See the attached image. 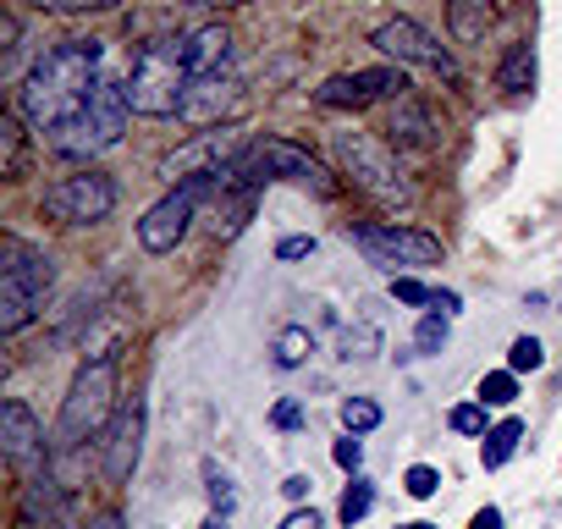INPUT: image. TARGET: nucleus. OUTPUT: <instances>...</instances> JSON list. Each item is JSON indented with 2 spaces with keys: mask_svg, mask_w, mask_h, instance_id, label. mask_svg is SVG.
Wrapping results in <instances>:
<instances>
[{
  "mask_svg": "<svg viewBox=\"0 0 562 529\" xmlns=\"http://www.w3.org/2000/svg\"><path fill=\"white\" fill-rule=\"evenodd\" d=\"M397 529H436V524H425V518H414V524H397Z\"/></svg>",
  "mask_w": 562,
  "mask_h": 529,
  "instance_id": "nucleus-44",
  "label": "nucleus"
},
{
  "mask_svg": "<svg viewBox=\"0 0 562 529\" xmlns=\"http://www.w3.org/2000/svg\"><path fill=\"white\" fill-rule=\"evenodd\" d=\"M496 18H502V0H447V29L458 45H480Z\"/></svg>",
  "mask_w": 562,
  "mask_h": 529,
  "instance_id": "nucleus-19",
  "label": "nucleus"
},
{
  "mask_svg": "<svg viewBox=\"0 0 562 529\" xmlns=\"http://www.w3.org/2000/svg\"><path fill=\"white\" fill-rule=\"evenodd\" d=\"M56 293V259L23 237H0V331H29Z\"/></svg>",
  "mask_w": 562,
  "mask_h": 529,
  "instance_id": "nucleus-3",
  "label": "nucleus"
},
{
  "mask_svg": "<svg viewBox=\"0 0 562 529\" xmlns=\"http://www.w3.org/2000/svg\"><path fill=\"white\" fill-rule=\"evenodd\" d=\"M540 364H546V348H540L535 337H518V342L507 348V370H513V375H524V370H540Z\"/></svg>",
  "mask_w": 562,
  "mask_h": 529,
  "instance_id": "nucleus-30",
  "label": "nucleus"
},
{
  "mask_svg": "<svg viewBox=\"0 0 562 529\" xmlns=\"http://www.w3.org/2000/svg\"><path fill=\"white\" fill-rule=\"evenodd\" d=\"M392 299H397V304H430L436 293H430L425 282H414V277H392Z\"/></svg>",
  "mask_w": 562,
  "mask_h": 529,
  "instance_id": "nucleus-34",
  "label": "nucleus"
},
{
  "mask_svg": "<svg viewBox=\"0 0 562 529\" xmlns=\"http://www.w3.org/2000/svg\"><path fill=\"white\" fill-rule=\"evenodd\" d=\"M188 83H193V67L182 56V34L149 40V45H138V56L127 67V105H133V116H149V122L182 116Z\"/></svg>",
  "mask_w": 562,
  "mask_h": 529,
  "instance_id": "nucleus-4",
  "label": "nucleus"
},
{
  "mask_svg": "<svg viewBox=\"0 0 562 529\" xmlns=\"http://www.w3.org/2000/svg\"><path fill=\"white\" fill-rule=\"evenodd\" d=\"M381 353V326H370V320H353L348 331H342V342H337V359L342 364H364V359H375Z\"/></svg>",
  "mask_w": 562,
  "mask_h": 529,
  "instance_id": "nucleus-22",
  "label": "nucleus"
},
{
  "mask_svg": "<svg viewBox=\"0 0 562 529\" xmlns=\"http://www.w3.org/2000/svg\"><path fill=\"white\" fill-rule=\"evenodd\" d=\"M83 529H122V513H100V518H89Z\"/></svg>",
  "mask_w": 562,
  "mask_h": 529,
  "instance_id": "nucleus-41",
  "label": "nucleus"
},
{
  "mask_svg": "<svg viewBox=\"0 0 562 529\" xmlns=\"http://www.w3.org/2000/svg\"><path fill=\"white\" fill-rule=\"evenodd\" d=\"M518 441H524V419H502V425H491V430L480 436V463H485V469H502V463L518 452Z\"/></svg>",
  "mask_w": 562,
  "mask_h": 529,
  "instance_id": "nucleus-21",
  "label": "nucleus"
},
{
  "mask_svg": "<svg viewBox=\"0 0 562 529\" xmlns=\"http://www.w3.org/2000/svg\"><path fill=\"white\" fill-rule=\"evenodd\" d=\"M232 177L248 182V188L299 182V188H310V193H321V199H337V177L326 171V160H315V155H310L304 144H293V138H248V149L237 155Z\"/></svg>",
  "mask_w": 562,
  "mask_h": 529,
  "instance_id": "nucleus-6",
  "label": "nucleus"
},
{
  "mask_svg": "<svg viewBox=\"0 0 562 529\" xmlns=\"http://www.w3.org/2000/svg\"><path fill=\"white\" fill-rule=\"evenodd\" d=\"M127 116H133V105H127V83L105 78V83L94 89V100H89L72 122H61L45 144H50V155H61V160H94V155H105V149L122 144Z\"/></svg>",
  "mask_w": 562,
  "mask_h": 529,
  "instance_id": "nucleus-5",
  "label": "nucleus"
},
{
  "mask_svg": "<svg viewBox=\"0 0 562 529\" xmlns=\"http://www.w3.org/2000/svg\"><path fill=\"white\" fill-rule=\"evenodd\" d=\"M116 414H122V403H116V348H105V353H94V359L78 364V375H72V386L61 397V419H56L50 447L61 458H72L89 441L111 436Z\"/></svg>",
  "mask_w": 562,
  "mask_h": 529,
  "instance_id": "nucleus-2",
  "label": "nucleus"
},
{
  "mask_svg": "<svg viewBox=\"0 0 562 529\" xmlns=\"http://www.w3.org/2000/svg\"><path fill=\"white\" fill-rule=\"evenodd\" d=\"M370 45H375L381 56H392L397 67H430V72H441L447 83H458V61H452V50H447L436 34H425L414 18H392V23H381V29L370 34Z\"/></svg>",
  "mask_w": 562,
  "mask_h": 529,
  "instance_id": "nucleus-12",
  "label": "nucleus"
},
{
  "mask_svg": "<svg viewBox=\"0 0 562 529\" xmlns=\"http://www.w3.org/2000/svg\"><path fill=\"white\" fill-rule=\"evenodd\" d=\"M138 458H144V403L133 397V403H122V414H116V425L105 436V480L111 485L133 480Z\"/></svg>",
  "mask_w": 562,
  "mask_h": 529,
  "instance_id": "nucleus-16",
  "label": "nucleus"
},
{
  "mask_svg": "<svg viewBox=\"0 0 562 529\" xmlns=\"http://www.w3.org/2000/svg\"><path fill=\"white\" fill-rule=\"evenodd\" d=\"M243 105V78L237 67L226 72H204L188 83V100H182V122L188 127H226V116Z\"/></svg>",
  "mask_w": 562,
  "mask_h": 529,
  "instance_id": "nucleus-15",
  "label": "nucleus"
},
{
  "mask_svg": "<svg viewBox=\"0 0 562 529\" xmlns=\"http://www.w3.org/2000/svg\"><path fill=\"white\" fill-rule=\"evenodd\" d=\"M12 529H72L67 524V496L50 474L23 480V502H18V524Z\"/></svg>",
  "mask_w": 562,
  "mask_h": 529,
  "instance_id": "nucleus-18",
  "label": "nucleus"
},
{
  "mask_svg": "<svg viewBox=\"0 0 562 529\" xmlns=\"http://www.w3.org/2000/svg\"><path fill=\"white\" fill-rule=\"evenodd\" d=\"M0 447H7V463H12L23 480H40V474H50L45 425L34 419V408H29L23 397H7V403H0Z\"/></svg>",
  "mask_w": 562,
  "mask_h": 529,
  "instance_id": "nucleus-14",
  "label": "nucleus"
},
{
  "mask_svg": "<svg viewBox=\"0 0 562 529\" xmlns=\"http://www.w3.org/2000/svg\"><path fill=\"white\" fill-rule=\"evenodd\" d=\"M430 304H436V309H441V315H458V293H436V299H430Z\"/></svg>",
  "mask_w": 562,
  "mask_h": 529,
  "instance_id": "nucleus-42",
  "label": "nucleus"
},
{
  "mask_svg": "<svg viewBox=\"0 0 562 529\" xmlns=\"http://www.w3.org/2000/svg\"><path fill=\"white\" fill-rule=\"evenodd\" d=\"M370 507H375V485L353 474V485H348V491H342V502H337V518H342V524L353 529V524H359V518H364Z\"/></svg>",
  "mask_w": 562,
  "mask_h": 529,
  "instance_id": "nucleus-27",
  "label": "nucleus"
},
{
  "mask_svg": "<svg viewBox=\"0 0 562 529\" xmlns=\"http://www.w3.org/2000/svg\"><path fill=\"white\" fill-rule=\"evenodd\" d=\"M513 397H518V375H513V370L480 375V403H485V408H507Z\"/></svg>",
  "mask_w": 562,
  "mask_h": 529,
  "instance_id": "nucleus-28",
  "label": "nucleus"
},
{
  "mask_svg": "<svg viewBox=\"0 0 562 529\" xmlns=\"http://www.w3.org/2000/svg\"><path fill=\"white\" fill-rule=\"evenodd\" d=\"M331 155H337L342 177H348L359 193H370L375 204H408V199H414L408 171L397 166V155H392L381 138H370V133H331Z\"/></svg>",
  "mask_w": 562,
  "mask_h": 529,
  "instance_id": "nucleus-7",
  "label": "nucleus"
},
{
  "mask_svg": "<svg viewBox=\"0 0 562 529\" xmlns=\"http://www.w3.org/2000/svg\"><path fill=\"white\" fill-rule=\"evenodd\" d=\"M315 254V237H281L276 243V259H310Z\"/></svg>",
  "mask_w": 562,
  "mask_h": 529,
  "instance_id": "nucleus-37",
  "label": "nucleus"
},
{
  "mask_svg": "<svg viewBox=\"0 0 562 529\" xmlns=\"http://www.w3.org/2000/svg\"><path fill=\"white\" fill-rule=\"evenodd\" d=\"M29 122L18 116V111H7L0 116V177L7 182H18L23 171H29V133H23Z\"/></svg>",
  "mask_w": 562,
  "mask_h": 529,
  "instance_id": "nucleus-20",
  "label": "nucleus"
},
{
  "mask_svg": "<svg viewBox=\"0 0 562 529\" xmlns=\"http://www.w3.org/2000/svg\"><path fill=\"white\" fill-rule=\"evenodd\" d=\"M116 210V182L105 177V171H72V177H61V182H50L45 188V215L50 221H61V226H94V221H105Z\"/></svg>",
  "mask_w": 562,
  "mask_h": 529,
  "instance_id": "nucleus-10",
  "label": "nucleus"
},
{
  "mask_svg": "<svg viewBox=\"0 0 562 529\" xmlns=\"http://www.w3.org/2000/svg\"><path fill=\"white\" fill-rule=\"evenodd\" d=\"M281 491H288L293 502H304V496L315 491V480H310V474H288V480H281Z\"/></svg>",
  "mask_w": 562,
  "mask_h": 529,
  "instance_id": "nucleus-39",
  "label": "nucleus"
},
{
  "mask_svg": "<svg viewBox=\"0 0 562 529\" xmlns=\"http://www.w3.org/2000/svg\"><path fill=\"white\" fill-rule=\"evenodd\" d=\"M276 529H326V524H321V513H315V507H293V513L281 518Z\"/></svg>",
  "mask_w": 562,
  "mask_h": 529,
  "instance_id": "nucleus-38",
  "label": "nucleus"
},
{
  "mask_svg": "<svg viewBox=\"0 0 562 529\" xmlns=\"http://www.w3.org/2000/svg\"><path fill=\"white\" fill-rule=\"evenodd\" d=\"M386 138L397 149H436L441 127H436V116L419 94H397V100H386Z\"/></svg>",
  "mask_w": 562,
  "mask_h": 529,
  "instance_id": "nucleus-17",
  "label": "nucleus"
},
{
  "mask_svg": "<svg viewBox=\"0 0 562 529\" xmlns=\"http://www.w3.org/2000/svg\"><path fill=\"white\" fill-rule=\"evenodd\" d=\"M29 7H40V12H111L122 0H29Z\"/></svg>",
  "mask_w": 562,
  "mask_h": 529,
  "instance_id": "nucleus-33",
  "label": "nucleus"
},
{
  "mask_svg": "<svg viewBox=\"0 0 562 529\" xmlns=\"http://www.w3.org/2000/svg\"><path fill=\"white\" fill-rule=\"evenodd\" d=\"M447 337H452V315L430 309V315L419 320V331H414V353H419V359H430V353H441V348H447Z\"/></svg>",
  "mask_w": 562,
  "mask_h": 529,
  "instance_id": "nucleus-25",
  "label": "nucleus"
},
{
  "mask_svg": "<svg viewBox=\"0 0 562 529\" xmlns=\"http://www.w3.org/2000/svg\"><path fill=\"white\" fill-rule=\"evenodd\" d=\"M243 149H248V138H243L237 127H204V133H193L182 149H171V155L160 160V177H166L171 188H177V182H193V177H226Z\"/></svg>",
  "mask_w": 562,
  "mask_h": 529,
  "instance_id": "nucleus-9",
  "label": "nucleus"
},
{
  "mask_svg": "<svg viewBox=\"0 0 562 529\" xmlns=\"http://www.w3.org/2000/svg\"><path fill=\"white\" fill-rule=\"evenodd\" d=\"M331 458H337V469L359 474V469H364V447H359V436H342V441L331 447Z\"/></svg>",
  "mask_w": 562,
  "mask_h": 529,
  "instance_id": "nucleus-35",
  "label": "nucleus"
},
{
  "mask_svg": "<svg viewBox=\"0 0 562 529\" xmlns=\"http://www.w3.org/2000/svg\"><path fill=\"white\" fill-rule=\"evenodd\" d=\"M270 419H276L281 430H299V425H304V403H299V397H281Z\"/></svg>",
  "mask_w": 562,
  "mask_h": 529,
  "instance_id": "nucleus-36",
  "label": "nucleus"
},
{
  "mask_svg": "<svg viewBox=\"0 0 562 529\" xmlns=\"http://www.w3.org/2000/svg\"><path fill=\"white\" fill-rule=\"evenodd\" d=\"M353 243L364 248L370 264L381 271H430L441 264V237L425 226H397V221H359Z\"/></svg>",
  "mask_w": 562,
  "mask_h": 529,
  "instance_id": "nucleus-8",
  "label": "nucleus"
},
{
  "mask_svg": "<svg viewBox=\"0 0 562 529\" xmlns=\"http://www.w3.org/2000/svg\"><path fill=\"white\" fill-rule=\"evenodd\" d=\"M204 529H232V524H226L221 513H210V524H204Z\"/></svg>",
  "mask_w": 562,
  "mask_h": 529,
  "instance_id": "nucleus-43",
  "label": "nucleus"
},
{
  "mask_svg": "<svg viewBox=\"0 0 562 529\" xmlns=\"http://www.w3.org/2000/svg\"><path fill=\"white\" fill-rule=\"evenodd\" d=\"M403 491H408V496H419V502H425V496H436V491H441V474H436V469H430V463H414V469H408V474H403Z\"/></svg>",
  "mask_w": 562,
  "mask_h": 529,
  "instance_id": "nucleus-32",
  "label": "nucleus"
},
{
  "mask_svg": "<svg viewBox=\"0 0 562 529\" xmlns=\"http://www.w3.org/2000/svg\"><path fill=\"white\" fill-rule=\"evenodd\" d=\"M408 94V78L403 67H364V72H337L315 89V105L321 111H364L375 100H397Z\"/></svg>",
  "mask_w": 562,
  "mask_h": 529,
  "instance_id": "nucleus-13",
  "label": "nucleus"
},
{
  "mask_svg": "<svg viewBox=\"0 0 562 529\" xmlns=\"http://www.w3.org/2000/svg\"><path fill=\"white\" fill-rule=\"evenodd\" d=\"M381 419H386V414H381L375 397H342V430H348V436H370Z\"/></svg>",
  "mask_w": 562,
  "mask_h": 529,
  "instance_id": "nucleus-26",
  "label": "nucleus"
},
{
  "mask_svg": "<svg viewBox=\"0 0 562 529\" xmlns=\"http://www.w3.org/2000/svg\"><path fill=\"white\" fill-rule=\"evenodd\" d=\"M496 83H502L507 94H524V89L535 83V50H529V45H513V50L502 56V67H496Z\"/></svg>",
  "mask_w": 562,
  "mask_h": 529,
  "instance_id": "nucleus-23",
  "label": "nucleus"
},
{
  "mask_svg": "<svg viewBox=\"0 0 562 529\" xmlns=\"http://www.w3.org/2000/svg\"><path fill=\"white\" fill-rule=\"evenodd\" d=\"M469 529H502V507H480Z\"/></svg>",
  "mask_w": 562,
  "mask_h": 529,
  "instance_id": "nucleus-40",
  "label": "nucleus"
},
{
  "mask_svg": "<svg viewBox=\"0 0 562 529\" xmlns=\"http://www.w3.org/2000/svg\"><path fill=\"white\" fill-rule=\"evenodd\" d=\"M310 353H315L310 326H281V337H276V364H281V370H299V364H310Z\"/></svg>",
  "mask_w": 562,
  "mask_h": 529,
  "instance_id": "nucleus-24",
  "label": "nucleus"
},
{
  "mask_svg": "<svg viewBox=\"0 0 562 529\" xmlns=\"http://www.w3.org/2000/svg\"><path fill=\"white\" fill-rule=\"evenodd\" d=\"M215 193V177H193V182H177L144 221H138V243H144V254H171L182 237H188V226H193V215H199V204Z\"/></svg>",
  "mask_w": 562,
  "mask_h": 529,
  "instance_id": "nucleus-11",
  "label": "nucleus"
},
{
  "mask_svg": "<svg viewBox=\"0 0 562 529\" xmlns=\"http://www.w3.org/2000/svg\"><path fill=\"white\" fill-rule=\"evenodd\" d=\"M204 491H210V507L226 518L232 507H237V491H232V474L226 469H215V463H204Z\"/></svg>",
  "mask_w": 562,
  "mask_h": 529,
  "instance_id": "nucleus-29",
  "label": "nucleus"
},
{
  "mask_svg": "<svg viewBox=\"0 0 562 529\" xmlns=\"http://www.w3.org/2000/svg\"><path fill=\"white\" fill-rule=\"evenodd\" d=\"M100 83H105V45H100V40H61L56 50H45V56L23 72L12 111H18L34 133L50 138L61 122H72V116L94 100Z\"/></svg>",
  "mask_w": 562,
  "mask_h": 529,
  "instance_id": "nucleus-1",
  "label": "nucleus"
},
{
  "mask_svg": "<svg viewBox=\"0 0 562 529\" xmlns=\"http://www.w3.org/2000/svg\"><path fill=\"white\" fill-rule=\"evenodd\" d=\"M447 425H452L458 436H485V403H458V408L447 414Z\"/></svg>",
  "mask_w": 562,
  "mask_h": 529,
  "instance_id": "nucleus-31",
  "label": "nucleus"
},
{
  "mask_svg": "<svg viewBox=\"0 0 562 529\" xmlns=\"http://www.w3.org/2000/svg\"><path fill=\"white\" fill-rule=\"evenodd\" d=\"M204 7H237V0H204Z\"/></svg>",
  "mask_w": 562,
  "mask_h": 529,
  "instance_id": "nucleus-45",
  "label": "nucleus"
}]
</instances>
